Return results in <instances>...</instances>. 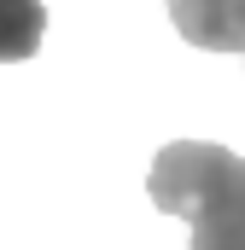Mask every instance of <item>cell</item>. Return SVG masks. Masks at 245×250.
<instances>
[{"label":"cell","mask_w":245,"mask_h":250,"mask_svg":"<svg viewBox=\"0 0 245 250\" xmlns=\"http://www.w3.org/2000/svg\"><path fill=\"white\" fill-rule=\"evenodd\" d=\"M152 204L193 227V250H245V157L210 140H175L152 163Z\"/></svg>","instance_id":"1"},{"label":"cell","mask_w":245,"mask_h":250,"mask_svg":"<svg viewBox=\"0 0 245 250\" xmlns=\"http://www.w3.org/2000/svg\"><path fill=\"white\" fill-rule=\"evenodd\" d=\"M170 23L204 53H245V0H170Z\"/></svg>","instance_id":"2"},{"label":"cell","mask_w":245,"mask_h":250,"mask_svg":"<svg viewBox=\"0 0 245 250\" xmlns=\"http://www.w3.org/2000/svg\"><path fill=\"white\" fill-rule=\"evenodd\" d=\"M47 35V6L41 0H0V64L29 59Z\"/></svg>","instance_id":"3"}]
</instances>
